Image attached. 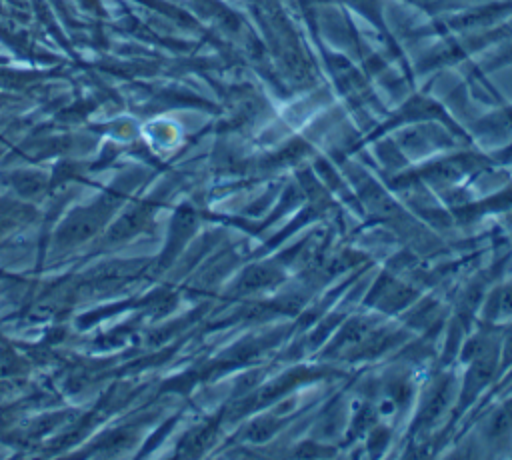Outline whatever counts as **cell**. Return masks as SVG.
<instances>
[]
</instances>
